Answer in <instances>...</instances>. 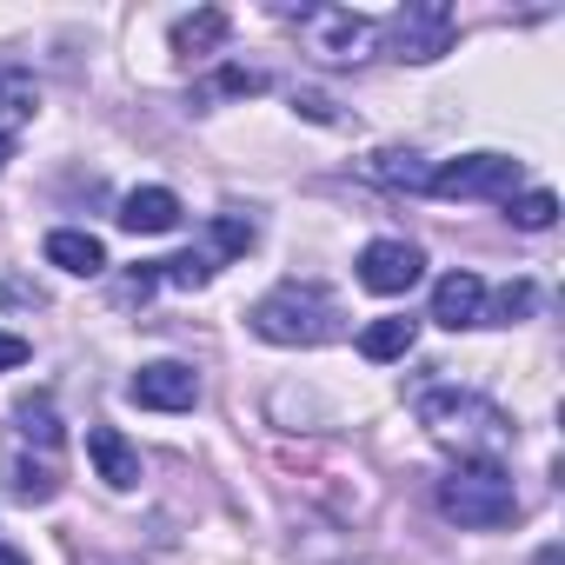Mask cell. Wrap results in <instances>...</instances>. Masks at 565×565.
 <instances>
[{
  "instance_id": "obj_21",
  "label": "cell",
  "mask_w": 565,
  "mask_h": 565,
  "mask_svg": "<svg viewBox=\"0 0 565 565\" xmlns=\"http://www.w3.org/2000/svg\"><path fill=\"white\" fill-rule=\"evenodd\" d=\"M259 239V226L246 220V213H213V259H233V253H246Z\"/></svg>"
},
{
  "instance_id": "obj_7",
  "label": "cell",
  "mask_w": 565,
  "mask_h": 565,
  "mask_svg": "<svg viewBox=\"0 0 565 565\" xmlns=\"http://www.w3.org/2000/svg\"><path fill=\"white\" fill-rule=\"evenodd\" d=\"M452 34H459V14L446 8V0H406V8L386 21V47H393V61H413V67L439 61V54L452 47Z\"/></svg>"
},
{
  "instance_id": "obj_16",
  "label": "cell",
  "mask_w": 565,
  "mask_h": 565,
  "mask_svg": "<svg viewBox=\"0 0 565 565\" xmlns=\"http://www.w3.org/2000/svg\"><path fill=\"white\" fill-rule=\"evenodd\" d=\"M413 340H419V320H406V313H386V320H373L366 333H360V353L366 360H406L413 353Z\"/></svg>"
},
{
  "instance_id": "obj_14",
  "label": "cell",
  "mask_w": 565,
  "mask_h": 565,
  "mask_svg": "<svg viewBox=\"0 0 565 565\" xmlns=\"http://www.w3.org/2000/svg\"><path fill=\"white\" fill-rule=\"evenodd\" d=\"M226 8H200V14H186V21H173V54L180 61H206V54H220L226 47Z\"/></svg>"
},
{
  "instance_id": "obj_11",
  "label": "cell",
  "mask_w": 565,
  "mask_h": 565,
  "mask_svg": "<svg viewBox=\"0 0 565 565\" xmlns=\"http://www.w3.org/2000/svg\"><path fill=\"white\" fill-rule=\"evenodd\" d=\"M87 459H94V472L114 492H134L140 486V452H134V439L120 426H87Z\"/></svg>"
},
{
  "instance_id": "obj_4",
  "label": "cell",
  "mask_w": 565,
  "mask_h": 565,
  "mask_svg": "<svg viewBox=\"0 0 565 565\" xmlns=\"http://www.w3.org/2000/svg\"><path fill=\"white\" fill-rule=\"evenodd\" d=\"M439 512L466 532H499L519 519V492H512V472L499 459H459L446 479H439Z\"/></svg>"
},
{
  "instance_id": "obj_25",
  "label": "cell",
  "mask_w": 565,
  "mask_h": 565,
  "mask_svg": "<svg viewBox=\"0 0 565 565\" xmlns=\"http://www.w3.org/2000/svg\"><path fill=\"white\" fill-rule=\"evenodd\" d=\"M0 565H28V552H21V545H8V539H0Z\"/></svg>"
},
{
  "instance_id": "obj_9",
  "label": "cell",
  "mask_w": 565,
  "mask_h": 565,
  "mask_svg": "<svg viewBox=\"0 0 565 565\" xmlns=\"http://www.w3.org/2000/svg\"><path fill=\"white\" fill-rule=\"evenodd\" d=\"M134 406H147V413H186L193 399H200V373L186 366V360H153V366H140L134 373Z\"/></svg>"
},
{
  "instance_id": "obj_13",
  "label": "cell",
  "mask_w": 565,
  "mask_h": 565,
  "mask_svg": "<svg viewBox=\"0 0 565 565\" xmlns=\"http://www.w3.org/2000/svg\"><path fill=\"white\" fill-rule=\"evenodd\" d=\"M47 266L94 279V273H107V246H100L87 226H54V233H47Z\"/></svg>"
},
{
  "instance_id": "obj_15",
  "label": "cell",
  "mask_w": 565,
  "mask_h": 565,
  "mask_svg": "<svg viewBox=\"0 0 565 565\" xmlns=\"http://www.w3.org/2000/svg\"><path fill=\"white\" fill-rule=\"evenodd\" d=\"M366 173H373L380 186H393V193H426V180H433L426 153H413V147H380V153L366 160Z\"/></svg>"
},
{
  "instance_id": "obj_10",
  "label": "cell",
  "mask_w": 565,
  "mask_h": 565,
  "mask_svg": "<svg viewBox=\"0 0 565 565\" xmlns=\"http://www.w3.org/2000/svg\"><path fill=\"white\" fill-rule=\"evenodd\" d=\"M433 320L446 333H466V327H486V279L479 273H446L439 287H433Z\"/></svg>"
},
{
  "instance_id": "obj_18",
  "label": "cell",
  "mask_w": 565,
  "mask_h": 565,
  "mask_svg": "<svg viewBox=\"0 0 565 565\" xmlns=\"http://www.w3.org/2000/svg\"><path fill=\"white\" fill-rule=\"evenodd\" d=\"M153 266H160L167 287H186V294H200L213 279V253H173V259H153Z\"/></svg>"
},
{
  "instance_id": "obj_17",
  "label": "cell",
  "mask_w": 565,
  "mask_h": 565,
  "mask_svg": "<svg viewBox=\"0 0 565 565\" xmlns=\"http://www.w3.org/2000/svg\"><path fill=\"white\" fill-rule=\"evenodd\" d=\"M34 114H41V87H34V74L0 67V134H8V127H28Z\"/></svg>"
},
{
  "instance_id": "obj_26",
  "label": "cell",
  "mask_w": 565,
  "mask_h": 565,
  "mask_svg": "<svg viewBox=\"0 0 565 565\" xmlns=\"http://www.w3.org/2000/svg\"><path fill=\"white\" fill-rule=\"evenodd\" d=\"M558 558H565V552H558V545H545V552H539L532 565H558Z\"/></svg>"
},
{
  "instance_id": "obj_2",
  "label": "cell",
  "mask_w": 565,
  "mask_h": 565,
  "mask_svg": "<svg viewBox=\"0 0 565 565\" xmlns=\"http://www.w3.org/2000/svg\"><path fill=\"white\" fill-rule=\"evenodd\" d=\"M413 413H419V426H426L446 452H459V459H499V452L512 446L505 406L486 399V393H472V386H426V393L413 399Z\"/></svg>"
},
{
  "instance_id": "obj_22",
  "label": "cell",
  "mask_w": 565,
  "mask_h": 565,
  "mask_svg": "<svg viewBox=\"0 0 565 565\" xmlns=\"http://www.w3.org/2000/svg\"><path fill=\"white\" fill-rule=\"evenodd\" d=\"M294 107H300L307 120H320V127H340V120H347V114H340V107H333L320 87H294Z\"/></svg>"
},
{
  "instance_id": "obj_19",
  "label": "cell",
  "mask_w": 565,
  "mask_h": 565,
  "mask_svg": "<svg viewBox=\"0 0 565 565\" xmlns=\"http://www.w3.org/2000/svg\"><path fill=\"white\" fill-rule=\"evenodd\" d=\"M505 213H512V226H525V233H545V226L558 220V200H552L545 186H532V193H512V200H505Z\"/></svg>"
},
{
  "instance_id": "obj_28",
  "label": "cell",
  "mask_w": 565,
  "mask_h": 565,
  "mask_svg": "<svg viewBox=\"0 0 565 565\" xmlns=\"http://www.w3.org/2000/svg\"><path fill=\"white\" fill-rule=\"evenodd\" d=\"M87 565H107V558H87Z\"/></svg>"
},
{
  "instance_id": "obj_27",
  "label": "cell",
  "mask_w": 565,
  "mask_h": 565,
  "mask_svg": "<svg viewBox=\"0 0 565 565\" xmlns=\"http://www.w3.org/2000/svg\"><path fill=\"white\" fill-rule=\"evenodd\" d=\"M8 160H14V140H8V134H0V167H8Z\"/></svg>"
},
{
  "instance_id": "obj_12",
  "label": "cell",
  "mask_w": 565,
  "mask_h": 565,
  "mask_svg": "<svg viewBox=\"0 0 565 565\" xmlns=\"http://www.w3.org/2000/svg\"><path fill=\"white\" fill-rule=\"evenodd\" d=\"M120 226L127 233H173L180 226V193L173 186H134L120 200Z\"/></svg>"
},
{
  "instance_id": "obj_8",
  "label": "cell",
  "mask_w": 565,
  "mask_h": 565,
  "mask_svg": "<svg viewBox=\"0 0 565 565\" xmlns=\"http://www.w3.org/2000/svg\"><path fill=\"white\" fill-rule=\"evenodd\" d=\"M419 273H426V253H419L413 239H366V246H360V287L380 294V300L413 294Z\"/></svg>"
},
{
  "instance_id": "obj_24",
  "label": "cell",
  "mask_w": 565,
  "mask_h": 565,
  "mask_svg": "<svg viewBox=\"0 0 565 565\" xmlns=\"http://www.w3.org/2000/svg\"><path fill=\"white\" fill-rule=\"evenodd\" d=\"M28 353H34V347H28L21 333H0V373H14V366H28Z\"/></svg>"
},
{
  "instance_id": "obj_23",
  "label": "cell",
  "mask_w": 565,
  "mask_h": 565,
  "mask_svg": "<svg viewBox=\"0 0 565 565\" xmlns=\"http://www.w3.org/2000/svg\"><path fill=\"white\" fill-rule=\"evenodd\" d=\"M213 87H220V94H233V100H246V94H266V74H259V67H226Z\"/></svg>"
},
{
  "instance_id": "obj_6",
  "label": "cell",
  "mask_w": 565,
  "mask_h": 565,
  "mask_svg": "<svg viewBox=\"0 0 565 565\" xmlns=\"http://www.w3.org/2000/svg\"><path fill=\"white\" fill-rule=\"evenodd\" d=\"M519 180H525V167L512 153H466V160L433 167L426 193H439V200H512Z\"/></svg>"
},
{
  "instance_id": "obj_1",
  "label": "cell",
  "mask_w": 565,
  "mask_h": 565,
  "mask_svg": "<svg viewBox=\"0 0 565 565\" xmlns=\"http://www.w3.org/2000/svg\"><path fill=\"white\" fill-rule=\"evenodd\" d=\"M61 413L47 393H21L14 399V426H8V459H0V479L21 505H47L61 499L67 486V466H61Z\"/></svg>"
},
{
  "instance_id": "obj_20",
  "label": "cell",
  "mask_w": 565,
  "mask_h": 565,
  "mask_svg": "<svg viewBox=\"0 0 565 565\" xmlns=\"http://www.w3.org/2000/svg\"><path fill=\"white\" fill-rule=\"evenodd\" d=\"M532 307H539V287H532V279H512V287H499V294L486 300V320L512 327V320H525Z\"/></svg>"
},
{
  "instance_id": "obj_3",
  "label": "cell",
  "mask_w": 565,
  "mask_h": 565,
  "mask_svg": "<svg viewBox=\"0 0 565 565\" xmlns=\"http://www.w3.org/2000/svg\"><path fill=\"white\" fill-rule=\"evenodd\" d=\"M340 300L320 287V279H279L273 294L253 300L246 327L266 340V347H327L340 333Z\"/></svg>"
},
{
  "instance_id": "obj_5",
  "label": "cell",
  "mask_w": 565,
  "mask_h": 565,
  "mask_svg": "<svg viewBox=\"0 0 565 565\" xmlns=\"http://www.w3.org/2000/svg\"><path fill=\"white\" fill-rule=\"evenodd\" d=\"M300 41H307V54H320L333 67H360V61L380 54V28L366 14H353V8H307Z\"/></svg>"
}]
</instances>
